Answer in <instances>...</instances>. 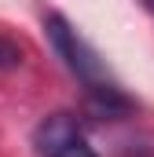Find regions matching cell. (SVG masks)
Listing matches in <instances>:
<instances>
[{
  "mask_svg": "<svg viewBox=\"0 0 154 157\" xmlns=\"http://www.w3.org/2000/svg\"><path fill=\"white\" fill-rule=\"evenodd\" d=\"M143 4H147V7H151V11H154V0H143Z\"/></svg>",
  "mask_w": 154,
  "mask_h": 157,
  "instance_id": "277c9868",
  "label": "cell"
},
{
  "mask_svg": "<svg viewBox=\"0 0 154 157\" xmlns=\"http://www.w3.org/2000/svg\"><path fill=\"white\" fill-rule=\"evenodd\" d=\"M44 33H48V40H51L55 55L66 62V70L84 84L88 102H92V110H95V113L114 117V113H128V110H132V102L121 95V88L107 77V70H103L99 55L84 44V37L77 33L63 15H48V18H44Z\"/></svg>",
  "mask_w": 154,
  "mask_h": 157,
  "instance_id": "6da1fadb",
  "label": "cell"
},
{
  "mask_svg": "<svg viewBox=\"0 0 154 157\" xmlns=\"http://www.w3.org/2000/svg\"><path fill=\"white\" fill-rule=\"evenodd\" d=\"M37 150L44 157H95L70 113H51L37 128Z\"/></svg>",
  "mask_w": 154,
  "mask_h": 157,
  "instance_id": "7a4b0ae2",
  "label": "cell"
},
{
  "mask_svg": "<svg viewBox=\"0 0 154 157\" xmlns=\"http://www.w3.org/2000/svg\"><path fill=\"white\" fill-rule=\"evenodd\" d=\"M15 66H22V48L15 40L0 37V70H15Z\"/></svg>",
  "mask_w": 154,
  "mask_h": 157,
  "instance_id": "3957f363",
  "label": "cell"
}]
</instances>
